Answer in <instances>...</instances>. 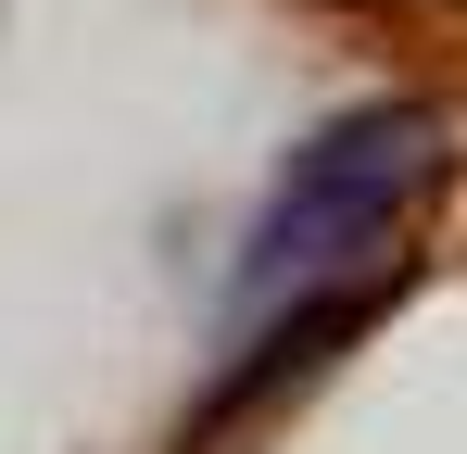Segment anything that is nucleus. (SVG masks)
I'll return each instance as SVG.
<instances>
[{"label": "nucleus", "instance_id": "obj_1", "mask_svg": "<svg viewBox=\"0 0 467 454\" xmlns=\"http://www.w3.org/2000/svg\"><path fill=\"white\" fill-rule=\"evenodd\" d=\"M442 177H455V114H442V101H367V114H341L328 139L291 151L278 202H265V227H253L240 303L328 328V315L354 303V265H379L391 240L430 215Z\"/></svg>", "mask_w": 467, "mask_h": 454}]
</instances>
